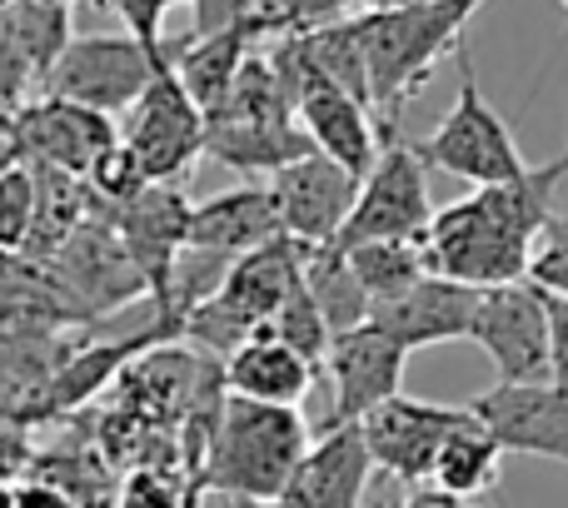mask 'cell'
Segmentation results:
<instances>
[{
    "instance_id": "1",
    "label": "cell",
    "mask_w": 568,
    "mask_h": 508,
    "mask_svg": "<svg viewBox=\"0 0 568 508\" xmlns=\"http://www.w3.org/2000/svg\"><path fill=\"white\" fill-rule=\"evenodd\" d=\"M568 180V145L549 165H529V175L509 185L474 190L459 205L434 210L429 230L419 235L429 274L494 289V284L529 280V260L549 220L559 215V185Z\"/></svg>"
},
{
    "instance_id": "2",
    "label": "cell",
    "mask_w": 568,
    "mask_h": 508,
    "mask_svg": "<svg viewBox=\"0 0 568 508\" xmlns=\"http://www.w3.org/2000/svg\"><path fill=\"white\" fill-rule=\"evenodd\" d=\"M489 0H419L404 10H369L354 16L364 45V65H369V100H374V125L379 140L399 135L404 105L429 85L434 65L449 50L464 45V26L474 20V10H484Z\"/></svg>"
},
{
    "instance_id": "3",
    "label": "cell",
    "mask_w": 568,
    "mask_h": 508,
    "mask_svg": "<svg viewBox=\"0 0 568 508\" xmlns=\"http://www.w3.org/2000/svg\"><path fill=\"white\" fill-rule=\"evenodd\" d=\"M304 449H310V424H304L300 409L225 394V409H220L215 439H210V454L200 464V479H205V489L220 494L280 504Z\"/></svg>"
},
{
    "instance_id": "4",
    "label": "cell",
    "mask_w": 568,
    "mask_h": 508,
    "mask_svg": "<svg viewBox=\"0 0 568 508\" xmlns=\"http://www.w3.org/2000/svg\"><path fill=\"white\" fill-rule=\"evenodd\" d=\"M454 65H459V100L454 110L439 120V130L424 140H414L419 160L429 170H444V175H459L469 185L489 190V185H509V180L529 175V160H524L519 140H514L509 120L484 100L479 75H474L469 50H454Z\"/></svg>"
},
{
    "instance_id": "5",
    "label": "cell",
    "mask_w": 568,
    "mask_h": 508,
    "mask_svg": "<svg viewBox=\"0 0 568 508\" xmlns=\"http://www.w3.org/2000/svg\"><path fill=\"white\" fill-rule=\"evenodd\" d=\"M434 220L429 205V165L419 160L414 140H384L374 170L359 180L354 210L344 220L339 245H364V240H419Z\"/></svg>"
},
{
    "instance_id": "6",
    "label": "cell",
    "mask_w": 568,
    "mask_h": 508,
    "mask_svg": "<svg viewBox=\"0 0 568 508\" xmlns=\"http://www.w3.org/2000/svg\"><path fill=\"white\" fill-rule=\"evenodd\" d=\"M155 75L165 70L150 60V50L135 35H75L50 70L45 95L75 100V105L115 120L120 110H130L145 95Z\"/></svg>"
},
{
    "instance_id": "7",
    "label": "cell",
    "mask_w": 568,
    "mask_h": 508,
    "mask_svg": "<svg viewBox=\"0 0 568 508\" xmlns=\"http://www.w3.org/2000/svg\"><path fill=\"white\" fill-rule=\"evenodd\" d=\"M469 339L494 359L499 384H549V299L539 284L479 289Z\"/></svg>"
},
{
    "instance_id": "8",
    "label": "cell",
    "mask_w": 568,
    "mask_h": 508,
    "mask_svg": "<svg viewBox=\"0 0 568 508\" xmlns=\"http://www.w3.org/2000/svg\"><path fill=\"white\" fill-rule=\"evenodd\" d=\"M120 140L135 150L150 185H180V180L190 175V165L205 155V115H200V105L185 95L175 70L150 80V90L130 105L125 135Z\"/></svg>"
},
{
    "instance_id": "9",
    "label": "cell",
    "mask_w": 568,
    "mask_h": 508,
    "mask_svg": "<svg viewBox=\"0 0 568 508\" xmlns=\"http://www.w3.org/2000/svg\"><path fill=\"white\" fill-rule=\"evenodd\" d=\"M469 419V409H454V404H424L409 394H394L389 404L364 419V444H369L374 469L404 479L409 489H429L434 459H439L444 439H449L459 424Z\"/></svg>"
},
{
    "instance_id": "10",
    "label": "cell",
    "mask_w": 568,
    "mask_h": 508,
    "mask_svg": "<svg viewBox=\"0 0 568 508\" xmlns=\"http://www.w3.org/2000/svg\"><path fill=\"white\" fill-rule=\"evenodd\" d=\"M404 359H409V354L384 329H374V324L334 334L329 354H324L329 389H334L324 429H334V424H364L379 404H389L404 384Z\"/></svg>"
},
{
    "instance_id": "11",
    "label": "cell",
    "mask_w": 568,
    "mask_h": 508,
    "mask_svg": "<svg viewBox=\"0 0 568 508\" xmlns=\"http://www.w3.org/2000/svg\"><path fill=\"white\" fill-rule=\"evenodd\" d=\"M464 409L494 434L504 454L568 464V389L559 384H494L474 394Z\"/></svg>"
},
{
    "instance_id": "12",
    "label": "cell",
    "mask_w": 568,
    "mask_h": 508,
    "mask_svg": "<svg viewBox=\"0 0 568 508\" xmlns=\"http://www.w3.org/2000/svg\"><path fill=\"white\" fill-rule=\"evenodd\" d=\"M115 140H120L115 120L100 115V110L75 105V100L40 95L16 110V145H20V160H30V165H55L65 175L85 180V170Z\"/></svg>"
},
{
    "instance_id": "13",
    "label": "cell",
    "mask_w": 568,
    "mask_h": 508,
    "mask_svg": "<svg viewBox=\"0 0 568 508\" xmlns=\"http://www.w3.org/2000/svg\"><path fill=\"white\" fill-rule=\"evenodd\" d=\"M270 195H275L280 230L290 240H300V245H339L344 220H349L354 195H359V180L314 150V155L284 165L280 175H270Z\"/></svg>"
},
{
    "instance_id": "14",
    "label": "cell",
    "mask_w": 568,
    "mask_h": 508,
    "mask_svg": "<svg viewBox=\"0 0 568 508\" xmlns=\"http://www.w3.org/2000/svg\"><path fill=\"white\" fill-rule=\"evenodd\" d=\"M190 200L180 185H145L135 200H125L120 210H110V230L120 235L125 254L135 260V270L145 274L150 299H160L170 284L180 250L190 240Z\"/></svg>"
},
{
    "instance_id": "15",
    "label": "cell",
    "mask_w": 568,
    "mask_h": 508,
    "mask_svg": "<svg viewBox=\"0 0 568 508\" xmlns=\"http://www.w3.org/2000/svg\"><path fill=\"white\" fill-rule=\"evenodd\" d=\"M474 309H479V289L444 274H424L414 289H404L399 299L374 304L369 324L384 329L404 354L429 349V344H459L474 334Z\"/></svg>"
},
{
    "instance_id": "16",
    "label": "cell",
    "mask_w": 568,
    "mask_h": 508,
    "mask_svg": "<svg viewBox=\"0 0 568 508\" xmlns=\"http://www.w3.org/2000/svg\"><path fill=\"white\" fill-rule=\"evenodd\" d=\"M369 444H364V424H334L310 439L294 479L284 484L280 508H364L369 489Z\"/></svg>"
},
{
    "instance_id": "17",
    "label": "cell",
    "mask_w": 568,
    "mask_h": 508,
    "mask_svg": "<svg viewBox=\"0 0 568 508\" xmlns=\"http://www.w3.org/2000/svg\"><path fill=\"white\" fill-rule=\"evenodd\" d=\"M294 115H300V130L310 135V145L320 150L324 160L349 170L354 180H364L374 170L384 140H379V125H374V110L364 105V100H354L349 90L329 85V80H314L300 95Z\"/></svg>"
},
{
    "instance_id": "18",
    "label": "cell",
    "mask_w": 568,
    "mask_h": 508,
    "mask_svg": "<svg viewBox=\"0 0 568 508\" xmlns=\"http://www.w3.org/2000/svg\"><path fill=\"white\" fill-rule=\"evenodd\" d=\"M60 274H65V289L80 294L85 314H110L125 299H135V294H150L145 274L135 270V260L125 254L110 220H85L60 245Z\"/></svg>"
},
{
    "instance_id": "19",
    "label": "cell",
    "mask_w": 568,
    "mask_h": 508,
    "mask_svg": "<svg viewBox=\"0 0 568 508\" xmlns=\"http://www.w3.org/2000/svg\"><path fill=\"white\" fill-rule=\"evenodd\" d=\"M280 210L270 185H240L225 190V195L205 200V205L190 210V250H210V254H225V260H240V254L270 245L280 240Z\"/></svg>"
},
{
    "instance_id": "20",
    "label": "cell",
    "mask_w": 568,
    "mask_h": 508,
    "mask_svg": "<svg viewBox=\"0 0 568 508\" xmlns=\"http://www.w3.org/2000/svg\"><path fill=\"white\" fill-rule=\"evenodd\" d=\"M205 155L220 160L225 170H240V175H280L284 165L314 155V145L294 120L210 115L205 120Z\"/></svg>"
},
{
    "instance_id": "21",
    "label": "cell",
    "mask_w": 568,
    "mask_h": 508,
    "mask_svg": "<svg viewBox=\"0 0 568 508\" xmlns=\"http://www.w3.org/2000/svg\"><path fill=\"white\" fill-rule=\"evenodd\" d=\"M225 394L235 399H255V404H284V409H300L304 394L314 389V364H304L294 349H284L270 329H255L225 364Z\"/></svg>"
},
{
    "instance_id": "22",
    "label": "cell",
    "mask_w": 568,
    "mask_h": 508,
    "mask_svg": "<svg viewBox=\"0 0 568 508\" xmlns=\"http://www.w3.org/2000/svg\"><path fill=\"white\" fill-rule=\"evenodd\" d=\"M294 284H300V240L280 235L270 245L230 260V274L220 284V304L235 309L250 329H265Z\"/></svg>"
},
{
    "instance_id": "23",
    "label": "cell",
    "mask_w": 568,
    "mask_h": 508,
    "mask_svg": "<svg viewBox=\"0 0 568 508\" xmlns=\"http://www.w3.org/2000/svg\"><path fill=\"white\" fill-rule=\"evenodd\" d=\"M300 280L314 294L324 324H329V339L344 329H359L369 324V294H364L359 274L349 270V254L339 245H300Z\"/></svg>"
},
{
    "instance_id": "24",
    "label": "cell",
    "mask_w": 568,
    "mask_h": 508,
    "mask_svg": "<svg viewBox=\"0 0 568 508\" xmlns=\"http://www.w3.org/2000/svg\"><path fill=\"white\" fill-rule=\"evenodd\" d=\"M499 464H504V449L469 414V419L444 439L439 459H434V474H429V489H439V494H449V499L464 504L469 494H484L499 484Z\"/></svg>"
},
{
    "instance_id": "25",
    "label": "cell",
    "mask_w": 568,
    "mask_h": 508,
    "mask_svg": "<svg viewBox=\"0 0 568 508\" xmlns=\"http://www.w3.org/2000/svg\"><path fill=\"white\" fill-rule=\"evenodd\" d=\"M150 344H165V334H130V339H100L85 344V349H70L65 364L55 369V379L45 384V399L55 409H75L80 399H90L105 379H115V369H125Z\"/></svg>"
},
{
    "instance_id": "26",
    "label": "cell",
    "mask_w": 568,
    "mask_h": 508,
    "mask_svg": "<svg viewBox=\"0 0 568 508\" xmlns=\"http://www.w3.org/2000/svg\"><path fill=\"white\" fill-rule=\"evenodd\" d=\"M339 250L349 254V270L359 274L369 304L399 299L404 289H414L429 274L419 240H364V245H339Z\"/></svg>"
},
{
    "instance_id": "27",
    "label": "cell",
    "mask_w": 568,
    "mask_h": 508,
    "mask_svg": "<svg viewBox=\"0 0 568 508\" xmlns=\"http://www.w3.org/2000/svg\"><path fill=\"white\" fill-rule=\"evenodd\" d=\"M70 16H75V10L45 6V0H10V6H6V20H10V30H16L20 50H26L30 70H36L40 90H45L55 60L65 55V45L75 40V30H70Z\"/></svg>"
},
{
    "instance_id": "28",
    "label": "cell",
    "mask_w": 568,
    "mask_h": 508,
    "mask_svg": "<svg viewBox=\"0 0 568 508\" xmlns=\"http://www.w3.org/2000/svg\"><path fill=\"white\" fill-rule=\"evenodd\" d=\"M270 334L284 344V349H294L304 364H314L320 369L324 354H329V324H324L320 304H314V294L304 289V280L294 284L290 294H284V304L275 309V319L265 324Z\"/></svg>"
},
{
    "instance_id": "29",
    "label": "cell",
    "mask_w": 568,
    "mask_h": 508,
    "mask_svg": "<svg viewBox=\"0 0 568 508\" xmlns=\"http://www.w3.org/2000/svg\"><path fill=\"white\" fill-rule=\"evenodd\" d=\"M145 185H150V175H145V170H140L135 150H130L125 140H115V145H110L105 155H100L95 165L85 170L90 205H105V210H120V205H125V200H135Z\"/></svg>"
},
{
    "instance_id": "30",
    "label": "cell",
    "mask_w": 568,
    "mask_h": 508,
    "mask_svg": "<svg viewBox=\"0 0 568 508\" xmlns=\"http://www.w3.org/2000/svg\"><path fill=\"white\" fill-rule=\"evenodd\" d=\"M110 6H115V16L125 20V35H135L160 70H175L180 40H165V30L160 26H165V10L190 6V0H110Z\"/></svg>"
},
{
    "instance_id": "31",
    "label": "cell",
    "mask_w": 568,
    "mask_h": 508,
    "mask_svg": "<svg viewBox=\"0 0 568 508\" xmlns=\"http://www.w3.org/2000/svg\"><path fill=\"white\" fill-rule=\"evenodd\" d=\"M30 225H36V175L20 160V165H10L0 175V250L26 245Z\"/></svg>"
},
{
    "instance_id": "32",
    "label": "cell",
    "mask_w": 568,
    "mask_h": 508,
    "mask_svg": "<svg viewBox=\"0 0 568 508\" xmlns=\"http://www.w3.org/2000/svg\"><path fill=\"white\" fill-rule=\"evenodd\" d=\"M529 284H539L544 294H559V299H568V215H564V210L549 220V230H544L539 245H534Z\"/></svg>"
},
{
    "instance_id": "33",
    "label": "cell",
    "mask_w": 568,
    "mask_h": 508,
    "mask_svg": "<svg viewBox=\"0 0 568 508\" xmlns=\"http://www.w3.org/2000/svg\"><path fill=\"white\" fill-rule=\"evenodd\" d=\"M30 90H40V80H36V70H30L26 50H20L16 30H10L6 10H0V100L20 110V105H26Z\"/></svg>"
},
{
    "instance_id": "34",
    "label": "cell",
    "mask_w": 568,
    "mask_h": 508,
    "mask_svg": "<svg viewBox=\"0 0 568 508\" xmlns=\"http://www.w3.org/2000/svg\"><path fill=\"white\" fill-rule=\"evenodd\" d=\"M549 299V379L568 389V299L544 294Z\"/></svg>"
},
{
    "instance_id": "35",
    "label": "cell",
    "mask_w": 568,
    "mask_h": 508,
    "mask_svg": "<svg viewBox=\"0 0 568 508\" xmlns=\"http://www.w3.org/2000/svg\"><path fill=\"white\" fill-rule=\"evenodd\" d=\"M399 508H464V504H459V499H449V494H439V489H414Z\"/></svg>"
},
{
    "instance_id": "36",
    "label": "cell",
    "mask_w": 568,
    "mask_h": 508,
    "mask_svg": "<svg viewBox=\"0 0 568 508\" xmlns=\"http://www.w3.org/2000/svg\"><path fill=\"white\" fill-rule=\"evenodd\" d=\"M200 508H280V504H255V499H240V494H220V489H205Z\"/></svg>"
},
{
    "instance_id": "37",
    "label": "cell",
    "mask_w": 568,
    "mask_h": 508,
    "mask_svg": "<svg viewBox=\"0 0 568 508\" xmlns=\"http://www.w3.org/2000/svg\"><path fill=\"white\" fill-rule=\"evenodd\" d=\"M16 459H20V439H10V434L0 429V479L16 469Z\"/></svg>"
},
{
    "instance_id": "38",
    "label": "cell",
    "mask_w": 568,
    "mask_h": 508,
    "mask_svg": "<svg viewBox=\"0 0 568 508\" xmlns=\"http://www.w3.org/2000/svg\"><path fill=\"white\" fill-rule=\"evenodd\" d=\"M10 135H16V105L0 100V140H10Z\"/></svg>"
},
{
    "instance_id": "39",
    "label": "cell",
    "mask_w": 568,
    "mask_h": 508,
    "mask_svg": "<svg viewBox=\"0 0 568 508\" xmlns=\"http://www.w3.org/2000/svg\"><path fill=\"white\" fill-rule=\"evenodd\" d=\"M564 10H568V0H564Z\"/></svg>"
},
{
    "instance_id": "40",
    "label": "cell",
    "mask_w": 568,
    "mask_h": 508,
    "mask_svg": "<svg viewBox=\"0 0 568 508\" xmlns=\"http://www.w3.org/2000/svg\"><path fill=\"white\" fill-rule=\"evenodd\" d=\"M270 6H275V0H270Z\"/></svg>"
}]
</instances>
